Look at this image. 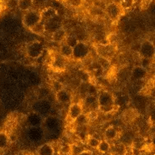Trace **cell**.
<instances>
[{
    "label": "cell",
    "mask_w": 155,
    "mask_h": 155,
    "mask_svg": "<svg viewBox=\"0 0 155 155\" xmlns=\"http://www.w3.org/2000/svg\"><path fill=\"white\" fill-rule=\"evenodd\" d=\"M42 20L41 15L40 12L36 10H29L26 11L25 14L23 16V24L28 29H31L33 26H35L37 23H39Z\"/></svg>",
    "instance_id": "obj_1"
},
{
    "label": "cell",
    "mask_w": 155,
    "mask_h": 155,
    "mask_svg": "<svg viewBox=\"0 0 155 155\" xmlns=\"http://www.w3.org/2000/svg\"><path fill=\"white\" fill-rule=\"evenodd\" d=\"M44 51V45L39 41H33L28 45L26 48L27 55L33 59H37L42 54Z\"/></svg>",
    "instance_id": "obj_2"
},
{
    "label": "cell",
    "mask_w": 155,
    "mask_h": 155,
    "mask_svg": "<svg viewBox=\"0 0 155 155\" xmlns=\"http://www.w3.org/2000/svg\"><path fill=\"white\" fill-rule=\"evenodd\" d=\"M122 10L123 9H122V8L120 7V5L116 4L114 2L108 3V4H106V6H105L106 14L113 21L118 19L119 17L121 16V14H122Z\"/></svg>",
    "instance_id": "obj_3"
},
{
    "label": "cell",
    "mask_w": 155,
    "mask_h": 155,
    "mask_svg": "<svg viewBox=\"0 0 155 155\" xmlns=\"http://www.w3.org/2000/svg\"><path fill=\"white\" fill-rule=\"evenodd\" d=\"M138 51L142 58L153 59L154 56V45L150 41L145 40L140 45V48Z\"/></svg>",
    "instance_id": "obj_4"
},
{
    "label": "cell",
    "mask_w": 155,
    "mask_h": 155,
    "mask_svg": "<svg viewBox=\"0 0 155 155\" xmlns=\"http://www.w3.org/2000/svg\"><path fill=\"white\" fill-rule=\"evenodd\" d=\"M89 54V48L83 42L79 41L75 47H73V57L77 60L86 58Z\"/></svg>",
    "instance_id": "obj_5"
},
{
    "label": "cell",
    "mask_w": 155,
    "mask_h": 155,
    "mask_svg": "<svg viewBox=\"0 0 155 155\" xmlns=\"http://www.w3.org/2000/svg\"><path fill=\"white\" fill-rule=\"evenodd\" d=\"M97 104L99 106H113L114 105V98L112 94L109 91H101L98 95Z\"/></svg>",
    "instance_id": "obj_6"
},
{
    "label": "cell",
    "mask_w": 155,
    "mask_h": 155,
    "mask_svg": "<svg viewBox=\"0 0 155 155\" xmlns=\"http://www.w3.org/2000/svg\"><path fill=\"white\" fill-rule=\"evenodd\" d=\"M83 112V107L81 103L76 102L71 105L68 111V117L71 122H74L75 119Z\"/></svg>",
    "instance_id": "obj_7"
},
{
    "label": "cell",
    "mask_w": 155,
    "mask_h": 155,
    "mask_svg": "<svg viewBox=\"0 0 155 155\" xmlns=\"http://www.w3.org/2000/svg\"><path fill=\"white\" fill-rule=\"evenodd\" d=\"M65 58L61 56V54H56L51 60V65L53 68L57 71H64L65 69Z\"/></svg>",
    "instance_id": "obj_8"
},
{
    "label": "cell",
    "mask_w": 155,
    "mask_h": 155,
    "mask_svg": "<svg viewBox=\"0 0 155 155\" xmlns=\"http://www.w3.org/2000/svg\"><path fill=\"white\" fill-rule=\"evenodd\" d=\"M127 152V146L123 144V143H115L112 147L111 146L109 150L111 155H126Z\"/></svg>",
    "instance_id": "obj_9"
},
{
    "label": "cell",
    "mask_w": 155,
    "mask_h": 155,
    "mask_svg": "<svg viewBox=\"0 0 155 155\" xmlns=\"http://www.w3.org/2000/svg\"><path fill=\"white\" fill-rule=\"evenodd\" d=\"M55 97H56V100H57L60 103H68L69 101H71V95L67 91L62 90L59 91L55 93Z\"/></svg>",
    "instance_id": "obj_10"
},
{
    "label": "cell",
    "mask_w": 155,
    "mask_h": 155,
    "mask_svg": "<svg viewBox=\"0 0 155 155\" xmlns=\"http://www.w3.org/2000/svg\"><path fill=\"white\" fill-rule=\"evenodd\" d=\"M66 36H67V35H66V31L65 29H62V28H59L52 33L51 38L54 42H61V41L65 40Z\"/></svg>",
    "instance_id": "obj_11"
},
{
    "label": "cell",
    "mask_w": 155,
    "mask_h": 155,
    "mask_svg": "<svg viewBox=\"0 0 155 155\" xmlns=\"http://www.w3.org/2000/svg\"><path fill=\"white\" fill-rule=\"evenodd\" d=\"M147 75V71L142 66H136L132 71V78L134 81L143 79Z\"/></svg>",
    "instance_id": "obj_12"
},
{
    "label": "cell",
    "mask_w": 155,
    "mask_h": 155,
    "mask_svg": "<svg viewBox=\"0 0 155 155\" xmlns=\"http://www.w3.org/2000/svg\"><path fill=\"white\" fill-rule=\"evenodd\" d=\"M29 30L32 33H34V34H35V35H42L46 31V29H45V22L43 20H41L39 23H37L35 25L33 26L31 29H29Z\"/></svg>",
    "instance_id": "obj_13"
},
{
    "label": "cell",
    "mask_w": 155,
    "mask_h": 155,
    "mask_svg": "<svg viewBox=\"0 0 155 155\" xmlns=\"http://www.w3.org/2000/svg\"><path fill=\"white\" fill-rule=\"evenodd\" d=\"M117 135H118V133H117V131L116 129L114 127H108L106 131H105L104 133V136L105 138H106V140L107 141H112V140H115L117 137Z\"/></svg>",
    "instance_id": "obj_14"
},
{
    "label": "cell",
    "mask_w": 155,
    "mask_h": 155,
    "mask_svg": "<svg viewBox=\"0 0 155 155\" xmlns=\"http://www.w3.org/2000/svg\"><path fill=\"white\" fill-rule=\"evenodd\" d=\"M60 54L64 58L73 57V48L66 44H64L60 48Z\"/></svg>",
    "instance_id": "obj_15"
},
{
    "label": "cell",
    "mask_w": 155,
    "mask_h": 155,
    "mask_svg": "<svg viewBox=\"0 0 155 155\" xmlns=\"http://www.w3.org/2000/svg\"><path fill=\"white\" fill-rule=\"evenodd\" d=\"M54 149L53 146L49 143H45L40 146L38 149V155H52L54 153Z\"/></svg>",
    "instance_id": "obj_16"
},
{
    "label": "cell",
    "mask_w": 155,
    "mask_h": 155,
    "mask_svg": "<svg viewBox=\"0 0 155 155\" xmlns=\"http://www.w3.org/2000/svg\"><path fill=\"white\" fill-rule=\"evenodd\" d=\"M40 15H41L42 20L45 18V19H46V20L49 21V20L52 19V18L55 16L56 12H55V10H54V8H45L43 12L40 13Z\"/></svg>",
    "instance_id": "obj_17"
},
{
    "label": "cell",
    "mask_w": 155,
    "mask_h": 155,
    "mask_svg": "<svg viewBox=\"0 0 155 155\" xmlns=\"http://www.w3.org/2000/svg\"><path fill=\"white\" fill-rule=\"evenodd\" d=\"M33 6V0H18V8L21 11H28Z\"/></svg>",
    "instance_id": "obj_18"
},
{
    "label": "cell",
    "mask_w": 155,
    "mask_h": 155,
    "mask_svg": "<svg viewBox=\"0 0 155 155\" xmlns=\"http://www.w3.org/2000/svg\"><path fill=\"white\" fill-rule=\"evenodd\" d=\"M110 148H111V145L109 143V142L107 140H100V143L98 144L97 149L98 151L100 152L101 153H109V150H110Z\"/></svg>",
    "instance_id": "obj_19"
},
{
    "label": "cell",
    "mask_w": 155,
    "mask_h": 155,
    "mask_svg": "<svg viewBox=\"0 0 155 155\" xmlns=\"http://www.w3.org/2000/svg\"><path fill=\"white\" fill-rule=\"evenodd\" d=\"M9 142V137L6 132H0V149H4L6 148Z\"/></svg>",
    "instance_id": "obj_20"
},
{
    "label": "cell",
    "mask_w": 155,
    "mask_h": 155,
    "mask_svg": "<svg viewBox=\"0 0 155 155\" xmlns=\"http://www.w3.org/2000/svg\"><path fill=\"white\" fill-rule=\"evenodd\" d=\"M89 120H88V117H87V115L86 114H84V113H81V115L78 116L76 119H75V121H74V123H76V125H79V126H82V125H85V124H87V123L88 122Z\"/></svg>",
    "instance_id": "obj_21"
},
{
    "label": "cell",
    "mask_w": 155,
    "mask_h": 155,
    "mask_svg": "<svg viewBox=\"0 0 155 155\" xmlns=\"http://www.w3.org/2000/svg\"><path fill=\"white\" fill-rule=\"evenodd\" d=\"M87 144L89 145L90 147H91V148H97L98 144H99V143H100V139L97 138V137H94V136H89V137H87Z\"/></svg>",
    "instance_id": "obj_22"
},
{
    "label": "cell",
    "mask_w": 155,
    "mask_h": 155,
    "mask_svg": "<svg viewBox=\"0 0 155 155\" xmlns=\"http://www.w3.org/2000/svg\"><path fill=\"white\" fill-rule=\"evenodd\" d=\"M135 117H136V112L134 111V110H128V111H127L124 113V120H125V122H127V123L132 122V121H134V119H135Z\"/></svg>",
    "instance_id": "obj_23"
},
{
    "label": "cell",
    "mask_w": 155,
    "mask_h": 155,
    "mask_svg": "<svg viewBox=\"0 0 155 155\" xmlns=\"http://www.w3.org/2000/svg\"><path fill=\"white\" fill-rule=\"evenodd\" d=\"M65 43L66 45H70L71 47H75V45H76V44L79 42V40H78V39L76 38V36H73V35H70V36H66V38H65Z\"/></svg>",
    "instance_id": "obj_24"
},
{
    "label": "cell",
    "mask_w": 155,
    "mask_h": 155,
    "mask_svg": "<svg viewBox=\"0 0 155 155\" xmlns=\"http://www.w3.org/2000/svg\"><path fill=\"white\" fill-rule=\"evenodd\" d=\"M134 0H122L119 5L122 8V9H128L134 5Z\"/></svg>",
    "instance_id": "obj_25"
},
{
    "label": "cell",
    "mask_w": 155,
    "mask_h": 155,
    "mask_svg": "<svg viewBox=\"0 0 155 155\" xmlns=\"http://www.w3.org/2000/svg\"><path fill=\"white\" fill-rule=\"evenodd\" d=\"M98 64L100 65L101 68L105 70V69H107L110 65V61L109 60L107 57H101L99 59V61H98Z\"/></svg>",
    "instance_id": "obj_26"
},
{
    "label": "cell",
    "mask_w": 155,
    "mask_h": 155,
    "mask_svg": "<svg viewBox=\"0 0 155 155\" xmlns=\"http://www.w3.org/2000/svg\"><path fill=\"white\" fill-rule=\"evenodd\" d=\"M86 104L89 107L93 106V104H97V98L95 96H89L87 95V97H86Z\"/></svg>",
    "instance_id": "obj_27"
},
{
    "label": "cell",
    "mask_w": 155,
    "mask_h": 155,
    "mask_svg": "<svg viewBox=\"0 0 155 155\" xmlns=\"http://www.w3.org/2000/svg\"><path fill=\"white\" fill-rule=\"evenodd\" d=\"M67 2L71 7L75 8L81 7V5L83 4V0H67Z\"/></svg>",
    "instance_id": "obj_28"
},
{
    "label": "cell",
    "mask_w": 155,
    "mask_h": 155,
    "mask_svg": "<svg viewBox=\"0 0 155 155\" xmlns=\"http://www.w3.org/2000/svg\"><path fill=\"white\" fill-rule=\"evenodd\" d=\"M87 93L89 96H95L96 97L97 95V87H95L94 85H90L87 87Z\"/></svg>",
    "instance_id": "obj_29"
},
{
    "label": "cell",
    "mask_w": 155,
    "mask_h": 155,
    "mask_svg": "<svg viewBox=\"0 0 155 155\" xmlns=\"http://www.w3.org/2000/svg\"><path fill=\"white\" fill-rule=\"evenodd\" d=\"M98 108H99V110L101 112L109 113V112H113V110H114V105L113 106H99Z\"/></svg>",
    "instance_id": "obj_30"
},
{
    "label": "cell",
    "mask_w": 155,
    "mask_h": 155,
    "mask_svg": "<svg viewBox=\"0 0 155 155\" xmlns=\"http://www.w3.org/2000/svg\"><path fill=\"white\" fill-rule=\"evenodd\" d=\"M52 89L55 91V93L59 91H61L63 89V86H62V84L60 81H54L53 82H52Z\"/></svg>",
    "instance_id": "obj_31"
},
{
    "label": "cell",
    "mask_w": 155,
    "mask_h": 155,
    "mask_svg": "<svg viewBox=\"0 0 155 155\" xmlns=\"http://www.w3.org/2000/svg\"><path fill=\"white\" fill-rule=\"evenodd\" d=\"M98 117V113L96 111H91L89 113H88V115H87V117H88V120L91 121V122H92V121H95L96 119Z\"/></svg>",
    "instance_id": "obj_32"
},
{
    "label": "cell",
    "mask_w": 155,
    "mask_h": 155,
    "mask_svg": "<svg viewBox=\"0 0 155 155\" xmlns=\"http://www.w3.org/2000/svg\"><path fill=\"white\" fill-rule=\"evenodd\" d=\"M152 59H148V58H142V61H141V64H142V67L143 68H146L150 65V62H151Z\"/></svg>",
    "instance_id": "obj_33"
},
{
    "label": "cell",
    "mask_w": 155,
    "mask_h": 155,
    "mask_svg": "<svg viewBox=\"0 0 155 155\" xmlns=\"http://www.w3.org/2000/svg\"><path fill=\"white\" fill-rule=\"evenodd\" d=\"M61 153H64V154H67V153H71V146L69 145H64L61 148Z\"/></svg>",
    "instance_id": "obj_34"
},
{
    "label": "cell",
    "mask_w": 155,
    "mask_h": 155,
    "mask_svg": "<svg viewBox=\"0 0 155 155\" xmlns=\"http://www.w3.org/2000/svg\"><path fill=\"white\" fill-rule=\"evenodd\" d=\"M77 155H93V153L91 151H89V150H82Z\"/></svg>",
    "instance_id": "obj_35"
},
{
    "label": "cell",
    "mask_w": 155,
    "mask_h": 155,
    "mask_svg": "<svg viewBox=\"0 0 155 155\" xmlns=\"http://www.w3.org/2000/svg\"><path fill=\"white\" fill-rule=\"evenodd\" d=\"M3 8H4V6H3V4H2V2L0 1V14L2 13V11H3Z\"/></svg>",
    "instance_id": "obj_36"
},
{
    "label": "cell",
    "mask_w": 155,
    "mask_h": 155,
    "mask_svg": "<svg viewBox=\"0 0 155 155\" xmlns=\"http://www.w3.org/2000/svg\"><path fill=\"white\" fill-rule=\"evenodd\" d=\"M52 155H61L60 153H56V152H54V153Z\"/></svg>",
    "instance_id": "obj_37"
}]
</instances>
